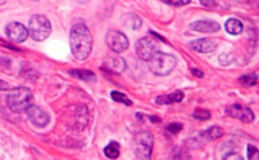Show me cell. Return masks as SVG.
<instances>
[{
    "label": "cell",
    "mask_w": 259,
    "mask_h": 160,
    "mask_svg": "<svg viewBox=\"0 0 259 160\" xmlns=\"http://www.w3.org/2000/svg\"><path fill=\"white\" fill-rule=\"evenodd\" d=\"M92 44V34L86 25L77 23L72 26L70 31V46L76 59H87L91 53Z\"/></svg>",
    "instance_id": "1"
},
{
    "label": "cell",
    "mask_w": 259,
    "mask_h": 160,
    "mask_svg": "<svg viewBox=\"0 0 259 160\" xmlns=\"http://www.w3.org/2000/svg\"><path fill=\"white\" fill-rule=\"evenodd\" d=\"M32 93L25 87L14 88L7 96V104L12 111H26L32 105Z\"/></svg>",
    "instance_id": "2"
},
{
    "label": "cell",
    "mask_w": 259,
    "mask_h": 160,
    "mask_svg": "<svg viewBox=\"0 0 259 160\" xmlns=\"http://www.w3.org/2000/svg\"><path fill=\"white\" fill-rule=\"evenodd\" d=\"M176 65V59L166 53L157 52L148 61L149 69L158 76H165L172 72Z\"/></svg>",
    "instance_id": "3"
},
{
    "label": "cell",
    "mask_w": 259,
    "mask_h": 160,
    "mask_svg": "<svg viewBox=\"0 0 259 160\" xmlns=\"http://www.w3.org/2000/svg\"><path fill=\"white\" fill-rule=\"evenodd\" d=\"M154 138L149 132L138 133L133 141V150L139 160H151Z\"/></svg>",
    "instance_id": "4"
},
{
    "label": "cell",
    "mask_w": 259,
    "mask_h": 160,
    "mask_svg": "<svg viewBox=\"0 0 259 160\" xmlns=\"http://www.w3.org/2000/svg\"><path fill=\"white\" fill-rule=\"evenodd\" d=\"M27 31L32 39L36 42L44 41L52 31L51 22L44 15H34L29 19Z\"/></svg>",
    "instance_id": "5"
},
{
    "label": "cell",
    "mask_w": 259,
    "mask_h": 160,
    "mask_svg": "<svg viewBox=\"0 0 259 160\" xmlns=\"http://www.w3.org/2000/svg\"><path fill=\"white\" fill-rule=\"evenodd\" d=\"M158 52V43L151 36L141 37L136 43V53L144 61H149L152 56Z\"/></svg>",
    "instance_id": "6"
},
{
    "label": "cell",
    "mask_w": 259,
    "mask_h": 160,
    "mask_svg": "<svg viewBox=\"0 0 259 160\" xmlns=\"http://www.w3.org/2000/svg\"><path fill=\"white\" fill-rule=\"evenodd\" d=\"M105 42L108 48L115 53H122L128 47V41L124 33L119 30H108L105 35Z\"/></svg>",
    "instance_id": "7"
},
{
    "label": "cell",
    "mask_w": 259,
    "mask_h": 160,
    "mask_svg": "<svg viewBox=\"0 0 259 160\" xmlns=\"http://www.w3.org/2000/svg\"><path fill=\"white\" fill-rule=\"evenodd\" d=\"M226 112L230 116L238 118L244 123H251L254 119L253 111L249 107L240 103H234L229 105L226 109Z\"/></svg>",
    "instance_id": "8"
},
{
    "label": "cell",
    "mask_w": 259,
    "mask_h": 160,
    "mask_svg": "<svg viewBox=\"0 0 259 160\" xmlns=\"http://www.w3.org/2000/svg\"><path fill=\"white\" fill-rule=\"evenodd\" d=\"M5 32L8 38L15 43L24 42L28 35V31L26 27L23 24L16 21L7 24L5 28Z\"/></svg>",
    "instance_id": "9"
},
{
    "label": "cell",
    "mask_w": 259,
    "mask_h": 160,
    "mask_svg": "<svg viewBox=\"0 0 259 160\" xmlns=\"http://www.w3.org/2000/svg\"><path fill=\"white\" fill-rule=\"evenodd\" d=\"M28 118L30 119V122L39 128H42L45 126H47L50 122V116L49 114L44 111L41 108H39L38 106L35 105H31L30 107H28V109L26 110Z\"/></svg>",
    "instance_id": "10"
},
{
    "label": "cell",
    "mask_w": 259,
    "mask_h": 160,
    "mask_svg": "<svg viewBox=\"0 0 259 160\" xmlns=\"http://www.w3.org/2000/svg\"><path fill=\"white\" fill-rule=\"evenodd\" d=\"M189 47L198 53H210L215 50V43L209 38L203 37L189 42Z\"/></svg>",
    "instance_id": "11"
},
{
    "label": "cell",
    "mask_w": 259,
    "mask_h": 160,
    "mask_svg": "<svg viewBox=\"0 0 259 160\" xmlns=\"http://www.w3.org/2000/svg\"><path fill=\"white\" fill-rule=\"evenodd\" d=\"M220 24L213 20H196L190 24V28L192 30L198 32H215L220 29Z\"/></svg>",
    "instance_id": "12"
},
{
    "label": "cell",
    "mask_w": 259,
    "mask_h": 160,
    "mask_svg": "<svg viewBox=\"0 0 259 160\" xmlns=\"http://www.w3.org/2000/svg\"><path fill=\"white\" fill-rule=\"evenodd\" d=\"M184 97V94L180 90H176L170 94L159 95L156 98V103L158 104H170L173 102H180Z\"/></svg>",
    "instance_id": "13"
},
{
    "label": "cell",
    "mask_w": 259,
    "mask_h": 160,
    "mask_svg": "<svg viewBox=\"0 0 259 160\" xmlns=\"http://www.w3.org/2000/svg\"><path fill=\"white\" fill-rule=\"evenodd\" d=\"M224 134V131L221 127H217V126H212L204 131H202L200 133V136L208 141H212V140H215V139H219L223 136Z\"/></svg>",
    "instance_id": "14"
},
{
    "label": "cell",
    "mask_w": 259,
    "mask_h": 160,
    "mask_svg": "<svg viewBox=\"0 0 259 160\" xmlns=\"http://www.w3.org/2000/svg\"><path fill=\"white\" fill-rule=\"evenodd\" d=\"M123 24L131 29H139L142 25L141 18L135 13H127L123 17Z\"/></svg>",
    "instance_id": "15"
},
{
    "label": "cell",
    "mask_w": 259,
    "mask_h": 160,
    "mask_svg": "<svg viewBox=\"0 0 259 160\" xmlns=\"http://www.w3.org/2000/svg\"><path fill=\"white\" fill-rule=\"evenodd\" d=\"M225 27H226V30L230 33V34H239L242 32L243 30V25H242V22L236 18H230L226 21V24H225Z\"/></svg>",
    "instance_id": "16"
},
{
    "label": "cell",
    "mask_w": 259,
    "mask_h": 160,
    "mask_svg": "<svg viewBox=\"0 0 259 160\" xmlns=\"http://www.w3.org/2000/svg\"><path fill=\"white\" fill-rule=\"evenodd\" d=\"M104 66L108 68L110 71L122 72L125 68V62L122 58L116 57V58L110 59V62H104Z\"/></svg>",
    "instance_id": "17"
},
{
    "label": "cell",
    "mask_w": 259,
    "mask_h": 160,
    "mask_svg": "<svg viewBox=\"0 0 259 160\" xmlns=\"http://www.w3.org/2000/svg\"><path fill=\"white\" fill-rule=\"evenodd\" d=\"M105 156L109 159H116L119 156V144L117 142H110L103 150Z\"/></svg>",
    "instance_id": "18"
},
{
    "label": "cell",
    "mask_w": 259,
    "mask_h": 160,
    "mask_svg": "<svg viewBox=\"0 0 259 160\" xmlns=\"http://www.w3.org/2000/svg\"><path fill=\"white\" fill-rule=\"evenodd\" d=\"M70 73L81 79V80H84V81H95L96 80V75L91 72V71H88V70H71Z\"/></svg>",
    "instance_id": "19"
},
{
    "label": "cell",
    "mask_w": 259,
    "mask_h": 160,
    "mask_svg": "<svg viewBox=\"0 0 259 160\" xmlns=\"http://www.w3.org/2000/svg\"><path fill=\"white\" fill-rule=\"evenodd\" d=\"M257 79H258L257 75L252 73V74H247L240 77L239 81L244 87H251L257 83Z\"/></svg>",
    "instance_id": "20"
},
{
    "label": "cell",
    "mask_w": 259,
    "mask_h": 160,
    "mask_svg": "<svg viewBox=\"0 0 259 160\" xmlns=\"http://www.w3.org/2000/svg\"><path fill=\"white\" fill-rule=\"evenodd\" d=\"M111 98L116 101V102H119V103H123L125 105H132V100H130L125 94L123 93H120L118 91H111Z\"/></svg>",
    "instance_id": "21"
},
{
    "label": "cell",
    "mask_w": 259,
    "mask_h": 160,
    "mask_svg": "<svg viewBox=\"0 0 259 160\" xmlns=\"http://www.w3.org/2000/svg\"><path fill=\"white\" fill-rule=\"evenodd\" d=\"M192 115H193V117H195L197 119L206 121L210 117V112L206 109H196Z\"/></svg>",
    "instance_id": "22"
},
{
    "label": "cell",
    "mask_w": 259,
    "mask_h": 160,
    "mask_svg": "<svg viewBox=\"0 0 259 160\" xmlns=\"http://www.w3.org/2000/svg\"><path fill=\"white\" fill-rule=\"evenodd\" d=\"M247 155L249 160H259L258 149L253 145H248L247 147Z\"/></svg>",
    "instance_id": "23"
},
{
    "label": "cell",
    "mask_w": 259,
    "mask_h": 160,
    "mask_svg": "<svg viewBox=\"0 0 259 160\" xmlns=\"http://www.w3.org/2000/svg\"><path fill=\"white\" fill-rule=\"evenodd\" d=\"M222 160H244V158L238 154V153H234V152H231V153H227Z\"/></svg>",
    "instance_id": "24"
},
{
    "label": "cell",
    "mask_w": 259,
    "mask_h": 160,
    "mask_svg": "<svg viewBox=\"0 0 259 160\" xmlns=\"http://www.w3.org/2000/svg\"><path fill=\"white\" fill-rule=\"evenodd\" d=\"M167 130L170 133H172V134H177L178 132H180L182 130V125L181 124H177V123H173V124H170L167 127Z\"/></svg>",
    "instance_id": "25"
},
{
    "label": "cell",
    "mask_w": 259,
    "mask_h": 160,
    "mask_svg": "<svg viewBox=\"0 0 259 160\" xmlns=\"http://www.w3.org/2000/svg\"><path fill=\"white\" fill-rule=\"evenodd\" d=\"M166 3L173 4L175 6H183V5H186V4L190 3V1H166Z\"/></svg>",
    "instance_id": "26"
},
{
    "label": "cell",
    "mask_w": 259,
    "mask_h": 160,
    "mask_svg": "<svg viewBox=\"0 0 259 160\" xmlns=\"http://www.w3.org/2000/svg\"><path fill=\"white\" fill-rule=\"evenodd\" d=\"M191 71H192V74L194 76H197V77H202L203 76V73L200 70H198V69H192Z\"/></svg>",
    "instance_id": "27"
},
{
    "label": "cell",
    "mask_w": 259,
    "mask_h": 160,
    "mask_svg": "<svg viewBox=\"0 0 259 160\" xmlns=\"http://www.w3.org/2000/svg\"><path fill=\"white\" fill-rule=\"evenodd\" d=\"M8 87L9 86H8V84L6 82L0 80V90H6V89H8Z\"/></svg>",
    "instance_id": "28"
},
{
    "label": "cell",
    "mask_w": 259,
    "mask_h": 160,
    "mask_svg": "<svg viewBox=\"0 0 259 160\" xmlns=\"http://www.w3.org/2000/svg\"><path fill=\"white\" fill-rule=\"evenodd\" d=\"M4 3H5L4 1H0V4H4Z\"/></svg>",
    "instance_id": "29"
}]
</instances>
